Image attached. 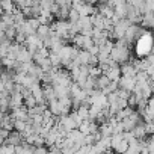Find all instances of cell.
<instances>
[{
    "instance_id": "obj_1",
    "label": "cell",
    "mask_w": 154,
    "mask_h": 154,
    "mask_svg": "<svg viewBox=\"0 0 154 154\" xmlns=\"http://www.w3.org/2000/svg\"><path fill=\"white\" fill-rule=\"evenodd\" d=\"M151 47H152V38H151L149 30L142 33L139 38L134 39V54L137 57H145L146 54H149Z\"/></svg>"
},
{
    "instance_id": "obj_13",
    "label": "cell",
    "mask_w": 154,
    "mask_h": 154,
    "mask_svg": "<svg viewBox=\"0 0 154 154\" xmlns=\"http://www.w3.org/2000/svg\"><path fill=\"white\" fill-rule=\"evenodd\" d=\"M9 131H11V130H8V128H3V127H0V136H2L3 139H6V137H8Z\"/></svg>"
},
{
    "instance_id": "obj_4",
    "label": "cell",
    "mask_w": 154,
    "mask_h": 154,
    "mask_svg": "<svg viewBox=\"0 0 154 154\" xmlns=\"http://www.w3.org/2000/svg\"><path fill=\"white\" fill-rule=\"evenodd\" d=\"M5 142H6V143H11V145L15 146V145H18V143L23 142V136H21L20 131H17V130H11L9 134H8V137L5 139Z\"/></svg>"
},
{
    "instance_id": "obj_6",
    "label": "cell",
    "mask_w": 154,
    "mask_h": 154,
    "mask_svg": "<svg viewBox=\"0 0 154 154\" xmlns=\"http://www.w3.org/2000/svg\"><path fill=\"white\" fill-rule=\"evenodd\" d=\"M50 32H51V27H50V24H39L35 33H36V35H38L41 39H44L45 36H48V35H50Z\"/></svg>"
},
{
    "instance_id": "obj_15",
    "label": "cell",
    "mask_w": 154,
    "mask_h": 154,
    "mask_svg": "<svg viewBox=\"0 0 154 154\" xmlns=\"http://www.w3.org/2000/svg\"><path fill=\"white\" fill-rule=\"evenodd\" d=\"M3 142H5V139H3V137H2V136H0V145H2V143H3Z\"/></svg>"
},
{
    "instance_id": "obj_11",
    "label": "cell",
    "mask_w": 154,
    "mask_h": 154,
    "mask_svg": "<svg viewBox=\"0 0 154 154\" xmlns=\"http://www.w3.org/2000/svg\"><path fill=\"white\" fill-rule=\"evenodd\" d=\"M3 32H5V38H8V39H14V36H15V33H17V27H15V24H12V26H6V29H5Z\"/></svg>"
},
{
    "instance_id": "obj_14",
    "label": "cell",
    "mask_w": 154,
    "mask_h": 154,
    "mask_svg": "<svg viewBox=\"0 0 154 154\" xmlns=\"http://www.w3.org/2000/svg\"><path fill=\"white\" fill-rule=\"evenodd\" d=\"M88 51H89L91 54H97V53H98V45H97V44H92V45L88 48Z\"/></svg>"
},
{
    "instance_id": "obj_10",
    "label": "cell",
    "mask_w": 154,
    "mask_h": 154,
    "mask_svg": "<svg viewBox=\"0 0 154 154\" xmlns=\"http://www.w3.org/2000/svg\"><path fill=\"white\" fill-rule=\"evenodd\" d=\"M79 17H80V14L77 12L75 8H69V11H68V17H66V20H68L69 23H75L77 20H79Z\"/></svg>"
},
{
    "instance_id": "obj_12",
    "label": "cell",
    "mask_w": 154,
    "mask_h": 154,
    "mask_svg": "<svg viewBox=\"0 0 154 154\" xmlns=\"http://www.w3.org/2000/svg\"><path fill=\"white\" fill-rule=\"evenodd\" d=\"M127 146H128V142H127L125 139H121V140L116 143V146L113 148V151H116V152H125Z\"/></svg>"
},
{
    "instance_id": "obj_2",
    "label": "cell",
    "mask_w": 154,
    "mask_h": 154,
    "mask_svg": "<svg viewBox=\"0 0 154 154\" xmlns=\"http://www.w3.org/2000/svg\"><path fill=\"white\" fill-rule=\"evenodd\" d=\"M109 57L113 59L116 63L121 65V63L130 60L133 56H131L128 47H119V45H115V44H113V47H112V50H110V53H109Z\"/></svg>"
},
{
    "instance_id": "obj_8",
    "label": "cell",
    "mask_w": 154,
    "mask_h": 154,
    "mask_svg": "<svg viewBox=\"0 0 154 154\" xmlns=\"http://www.w3.org/2000/svg\"><path fill=\"white\" fill-rule=\"evenodd\" d=\"M0 8L3 9V12H12L15 5L12 0H0Z\"/></svg>"
},
{
    "instance_id": "obj_5",
    "label": "cell",
    "mask_w": 154,
    "mask_h": 154,
    "mask_svg": "<svg viewBox=\"0 0 154 154\" xmlns=\"http://www.w3.org/2000/svg\"><path fill=\"white\" fill-rule=\"evenodd\" d=\"M23 104V95L20 92H11L9 94V107L14 109V107H18Z\"/></svg>"
},
{
    "instance_id": "obj_3",
    "label": "cell",
    "mask_w": 154,
    "mask_h": 154,
    "mask_svg": "<svg viewBox=\"0 0 154 154\" xmlns=\"http://www.w3.org/2000/svg\"><path fill=\"white\" fill-rule=\"evenodd\" d=\"M103 74L109 77V80H116V82H118V79L121 77V68H119V65L107 66V68L103 71Z\"/></svg>"
},
{
    "instance_id": "obj_9",
    "label": "cell",
    "mask_w": 154,
    "mask_h": 154,
    "mask_svg": "<svg viewBox=\"0 0 154 154\" xmlns=\"http://www.w3.org/2000/svg\"><path fill=\"white\" fill-rule=\"evenodd\" d=\"M47 57H48V60L51 62L53 66H60V56H59L57 51H51V50H50V53H48Z\"/></svg>"
},
{
    "instance_id": "obj_7",
    "label": "cell",
    "mask_w": 154,
    "mask_h": 154,
    "mask_svg": "<svg viewBox=\"0 0 154 154\" xmlns=\"http://www.w3.org/2000/svg\"><path fill=\"white\" fill-rule=\"evenodd\" d=\"M42 97L45 98V101H50V100L56 98V95H54V89H53L51 85H45V86H42Z\"/></svg>"
}]
</instances>
